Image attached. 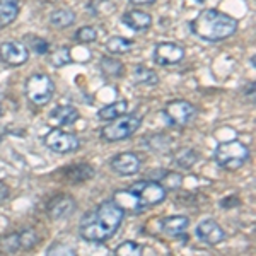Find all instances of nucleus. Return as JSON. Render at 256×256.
I'll return each instance as SVG.
<instances>
[{
    "mask_svg": "<svg viewBox=\"0 0 256 256\" xmlns=\"http://www.w3.org/2000/svg\"><path fill=\"white\" fill-rule=\"evenodd\" d=\"M152 58L160 67H168V65H176L184 58V48L172 41H162L154 46L152 52Z\"/></svg>",
    "mask_w": 256,
    "mask_h": 256,
    "instance_id": "1a4fd4ad",
    "label": "nucleus"
},
{
    "mask_svg": "<svg viewBox=\"0 0 256 256\" xmlns=\"http://www.w3.org/2000/svg\"><path fill=\"white\" fill-rule=\"evenodd\" d=\"M158 174H154L152 172V180L154 181H159L160 184H162L164 188H180L181 183H183V178L181 174H178V172H172V171H164V169H160V171H156Z\"/></svg>",
    "mask_w": 256,
    "mask_h": 256,
    "instance_id": "412c9836",
    "label": "nucleus"
},
{
    "mask_svg": "<svg viewBox=\"0 0 256 256\" xmlns=\"http://www.w3.org/2000/svg\"><path fill=\"white\" fill-rule=\"evenodd\" d=\"M195 106L190 101L184 99H174V101H169L162 110V116L166 120L168 125L171 126H184L195 116Z\"/></svg>",
    "mask_w": 256,
    "mask_h": 256,
    "instance_id": "6e6552de",
    "label": "nucleus"
},
{
    "mask_svg": "<svg viewBox=\"0 0 256 256\" xmlns=\"http://www.w3.org/2000/svg\"><path fill=\"white\" fill-rule=\"evenodd\" d=\"M20 248V236L19 234H9L6 238H0V250L7 253H14Z\"/></svg>",
    "mask_w": 256,
    "mask_h": 256,
    "instance_id": "c85d7f7f",
    "label": "nucleus"
},
{
    "mask_svg": "<svg viewBox=\"0 0 256 256\" xmlns=\"http://www.w3.org/2000/svg\"><path fill=\"white\" fill-rule=\"evenodd\" d=\"M198 2H205V0H198Z\"/></svg>",
    "mask_w": 256,
    "mask_h": 256,
    "instance_id": "f704fd0d",
    "label": "nucleus"
},
{
    "mask_svg": "<svg viewBox=\"0 0 256 256\" xmlns=\"http://www.w3.org/2000/svg\"><path fill=\"white\" fill-rule=\"evenodd\" d=\"M19 236H20V248H26V250H30V248H32L38 242V236H36V232L31 229L20 232Z\"/></svg>",
    "mask_w": 256,
    "mask_h": 256,
    "instance_id": "7c9ffc66",
    "label": "nucleus"
},
{
    "mask_svg": "<svg viewBox=\"0 0 256 256\" xmlns=\"http://www.w3.org/2000/svg\"><path fill=\"white\" fill-rule=\"evenodd\" d=\"M198 158H200V156H198L196 150H193V148H183V150L176 156V164L181 169H190L198 160Z\"/></svg>",
    "mask_w": 256,
    "mask_h": 256,
    "instance_id": "a878e982",
    "label": "nucleus"
},
{
    "mask_svg": "<svg viewBox=\"0 0 256 256\" xmlns=\"http://www.w3.org/2000/svg\"><path fill=\"white\" fill-rule=\"evenodd\" d=\"M144 248L137 244V242L134 241H125L122 242L120 246H116V250H114V254L118 256H125V254H130V256H137V254H142Z\"/></svg>",
    "mask_w": 256,
    "mask_h": 256,
    "instance_id": "cd10ccee",
    "label": "nucleus"
},
{
    "mask_svg": "<svg viewBox=\"0 0 256 256\" xmlns=\"http://www.w3.org/2000/svg\"><path fill=\"white\" fill-rule=\"evenodd\" d=\"M50 62H52L55 67H64V65H68L72 62V56H70V50L67 46H62L56 52L52 53L50 56Z\"/></svg>",
    "mask_w": 256,
    "mask_h": 256,
    "instance_id": "bb28decb",
    "label": "nucleus"
},
{
    "mask_svg": "<svg viewBox=\"0 0 256 256\" xmlns=\"http://www.w3.org/2000/svg\"><path fill=\"white\" fill-rule=\"evenodd\" d=\"M76 18L77 16L72 9H58L50 14V24L55 30H67V28H70L76 22Z\"/></svg>",
    "mask_w": 256,
    "mask_h": 256,
    "instance_id": "6ab92c4d",
    "label": "nucleus"
},
{
    "mask_svg": "<svg viewBox=\"0 0 256 256\" xmlns=\"http://www.w3.org/2000/svg\"><path fill=\"white\" fill-rule=\"evenodd\" d=\"M239 20L217 9H204L190 22V31L207 43L224 41L238 31Z\"/></svg>",
    "mask_w": 256,
    "mask_h": 256,
    "instance_id": "f03ea898",
    "label": "nucleus"
},
{
    "mask_svg": "<svg viewBox=\"0 0 256 256\" xmlns=\"http://www.w3.org/2000/svg\"><path fill=\"white\" fill-rule=\"evenodd\" d=\"M24 90H26V98L32 104L43 106L52 101L53 94H55V84L46 74H32L28 77Z\"/></svg>",
    "mask_w": 256,
    "mask_h": 256,
    "instance_id": "423d86ee",
    "label": "nucleus"
},
{
    "mask_svg": "<svg viewBox=\"0 0 256 256\" xmlns=\"http://www.w3.org/2000/svg\"><path fill=\"white\" fill-rule=\"evenodd\" d=\"M190 226V218L184 216H171L164 217L160 220V230L169 238H180L181 234L186 232Z\"/></svg>",
    "mask_w": 256,
    "mask_h": 256,
    "instance_id": "2eb2a0df",
    "label": "nucleus"
},
{
    "mask_svg": "<svg viewBox=\"0 0 256 256\" xmlns=\"http://www.w3.org/2000/svg\"><path fill=\"white\" fill-rule=\"evenodd\" d=\"M99 68L106 77H118L123 72V64L120 60L113 58V56H102Z\"/></svg>",
    "mask_w": 256,
    "mask_h": 256,
    "instance_id": "b1692460",
    "label": "nucleus"
},
{
    "mask_svg": "<svg viewBox=\"0 0 256 256\" xmlns=\"http://www.w3.org/2000/svg\"><path fill=\"white\" fill-rule=\"evenodd\" d=\"M74 38H76V41H79V43H92V41L98 40V31L92 26H84L76 31Z\"/></svg>",
    "mask_w": 256,
    "mask_h": 256,
    "instance_id": "c756f323",
    "label": "nucleus"
},
{
    "mask_svg": "<svg viewBox=\"0 0 256 256\" xmlns=\"http://www.w3.org/2000/svg\"><path fill=\"white\" fill-rule=\"evenodd\" d=\"M43 142L50 150L56 152V154H72V152H76L80 147V140L76 134L65 132L58 126L52 128L44 135Z\"/></svg>",
    "mask_w": 256,
    "mask_h": 256,
    "instance_id": "0eeeda50",
    "label": "nucleus"
},
{
    "mask_svg": "<svg viewBox=\"0 0 256 256\" xmlns=\"http://www.w3.org/2000/svg\"><path fill=\"white\" fill-rule=\"evenodd\" d=\"M123 218H125L123 208L113 200H106L80 218L79 234L84 241L96 244L106 242L118 232Z\"/></svg>",
    "mask_w": 256,
    "mask_h": 256,
    "instance_id": "f257e3e1",
    "label": "nucleus"
},
{
    "mask_svg": "<svg viewBox=\"0 0 256 256\" xmlns=\"http://www.w3.org/2000/svg\"><path fill=\"white\" fill-rule=\"evenodd\" d=\"M132 77H134L135 84H140V86H156L159 82L158 74H156L154 70L144 67V65H138V67H135L134 74H132Z\"/></svg>",
    "mask_w": 256,
    "mask_h": 256,
    "instance_id": "4be33fe9",
    "label": "nucleus"
},
{
    "mask_svg": "<svg viewBox=\"0 0 256 256\" xmlns=\"http://www.w3.org/2000/svg\"><path fill=\"white\" fill-rule=\"evenodd\" d=\"M195 234L202 242H205V244H208V246H217L226 239V232L214 218H205V220H202L200 224L196 226Z\"/></svg>",
    "mask_w": 256,
    "mask_h": 256,
    "instance_id": "9b49d317",
    "label": "nucleus"
},
{
    "mask_svg": "<svg viewBox=\"0 0 256 256\" xmlns=\"http://www.w3.org/2000/svg\"><path fill=\"white\" fill-rule=\"evenodd\" d=\"M19 16V0H0V28L14 22Z\"/></svg>",
    "mask_w": 256,
    "mask_h": 256,
    "instance_id": "a211bd4d",
    "label": "nucleus"
},
{
    "mask_svg": "<svg viewBox=\"0 0 256 256\" xmlns=\"http://www.w3.org/2000/svg\"><path fill=\"white\" fill-rule=\"evenodd\" d=\"M24 41H26L28 44V50H32V52L36 53V55H46L48 50H50V43L46 40L40 38V36L36 34H26V38H24Z\"/></svg>",
    "mask_w": 256,
    "mask_h": 256,
    "instance_id": "393cba45",
    "label": "nucleus"
},
{
    "mask_svg": "<svg viewBox=\"0 0 256 256\" xmlns=\"http://www.w3.org/2000/svg\"><path fill=\"white\" fill-rule=\"evenodd\" d=\"M10 195V188L4 181H0V202H6Z\"/></svg>",
    "mask_w": 256,
    "mask_h": 256,
    "instance_id": "473e14b6",
    "label": "nucleus"
},
{
    "mask_svg": "<svg viewBox=\"0 0 256 256\" xmlns=\"http://www.w3.org/2000/svg\"><path fill=\"white\" fill-rule=\"evenodd\" d=\"M128 113V102L126 101H114L111 104H106L104 108L98 111V118L102 122H111V120L122 116V114Z\"/></svg>",
    "mask_w": 256,
    "mask_h": 256,
    "instance_id": "aec40b11",
    "label": "nucleus"
},
{
    "mask_svg": "<svg viewBox=\"0 0 256 256\" xmlns=\"http://www.w3.org/2000/svg\"><path fill=\"white\" fill-rule=\"evenodd\" d=\"M76 254V251L72 250L70 246H64V244H53L52 248H48L46 254Z\"/></svg>",
    "mask_w": 256,
    "mask_h": 256,
    "instance_id": "2f4dec72",
    "label": "nucleus"
},
{
    "mask_svg": "<svg viewBox=\"0 0 256 256\" xmlns=\"http://www.w3.org/2000/svg\"><path fill=\"white\" fill-rule=\"evenodd\" d=\"M30 58V50L19 41H6L0 44V62L7 67H20Z\"/></svg>",
    "mask_w": 256,
    "mask_h": 256,
    "instance_id": "9d476101",
    "label": "nucleus"
},
{
    "mask_svg": "<svg viewBox=\"0 0 256 256\" xmlns=\"http://www.w3.org/2000/svg\"><path fill=\"white\" fill-rule=\"evenodd\" d=\"M128 190L135 195V198H137V202H138V205L142 210L162 204V202L166 200V195H168L166 188H164L159 181H154V180L137 181V183H134Z\"/></svg>",
    "mask_w": 256,
    "mask_h": 256,
    "instance_id": "39448f33",
    "label": "nucleus"
},
{
    "mask_svg": "<svg viewBox=\"0 0 256 256\" xmlns=\"http://www.w3.org/2000/svg\"><path fill=\"white\" fill-rule=\"evenodd\" d=\"M132 4H135V6H150V4H154L156 0H130Z\"/></svg>",
    "mask_w": 256,
    "mask_h": 256,
    "instance_id": "72a5a7b5",
    "label": "nucleus"
},
{
    "mask_svg": "<svg viewBox=\"0 0 256 256\" xmlns=\"http://www.w3.org/2000/svg\"><path fill=\"white\" fill-rule=\"evenodd\" d=\"M142 125V116L137 113H125L122 116L111 120L106 126L101 128L99 135L106 142H120V140L130 138Z\"/></svg>",
    "mask_w": 256,
    "mask_h": 256,
    "instance_id": "20e7f679",
    "label": "nucleus"
},
{
    "mask_svg": "<svg viewBox=\"0 0 256 256\" xmlns=\"http://www.w3.org/2000/svg\"><path fill=\"white\" fill-rule=\"evenodd\" d=\"M132 48H134V41L123 38V36H113L106 41V50L113 55H125Z\"/></svg>",
    "mask_w": 256,
    "mask_h": 256,
    "instance_id": "5701e85b",
    "label": "nucleus"
},
{
    "mask_svg": "<svg viewBox=\"0 0 256 256\" xmlns=\"http://www.w3.org/2000/svg\"><path fill=\"white\" fill-rule=\"evenodd\" d=\"M113 202L123 208V212H132V214H140V212H142L137 198H135V195L130 192V190H118V192H114Z\"/></svg>",
    "mask_w": 256,
    "mask_h": 256,
    "instance_id": "f3484780",
    "label": "nucleus"
},
{
    "mask_svg": "<svg viewBox=\"0 0 256 256\" xmlns=\"http://www.w3.org/2000/svg\"><path fill=\"white\" fill-rule=\"evenodd\" d=\"M76 200L72 196H60L50 204L48 212L53 220H62V218H67L76 210Z\"/></svg>",
    "mask_w": 256,
    "mask_h": 256,
    "instance_id": "dca6fc26",
    "label": "nucleus"
},
{
    "mask_svg": "<svg viewBox=\"0 0 256 256\" xmlns=\"http://www.w3.org/2000/svg\"><path fill=\"white\" fill-rule=\"evenodd\" d=\"M122 22L132 31H147L152 26V16L144 10H128L122 16Z\"/></svg>",
    "mask_w": 256,
    "mask_h": 256,
    "instance_id": "ddd939ff",
    "label": "nucleus"
},
{
    "mask_svg": "<svg viewBox=\"0 0 256 256\" xmlns=\"http://www.w3.org/2000/svg\"><path fill=\"white\" fill-rule=\"evenodd\" d=\"M251 152L244 144L239 140H227V142H220L214 152V159L218 164V168L227 169V171H236V169L242 168L250 160Z\"/></svg>",
    "mask_w": 256,
    "mask_h": 256,
    "instance_id": "7ed1b4c3",
    "label": "nucleus"
},
{
    "mask_svg": "<svg viewBox=\"0 0 256 256\" xmlns=\"http://www.w3.org/2000/svg\"><path fill=\"white\" fill-rule=\"evenodd\" d=\"M111 168L120 176H134L140 169V158L135 152H122L111 159Z\"/></svg>",
    "mask_w": 256,
    "mask_h": 256,
    "instance_id": "f8f14e48",
    "label": "nucleus"
},
{
    "mask_svg": "<svg viewBox=\"0 0 256 256\" xmlns=\"http://www.w3.org/2000/svg\"><path fill=\"white\" fill-rule=\"evenodd\" d=\"M79 118H80L79 110L72 104H62V106H56V108H53L50 111V120L55 122L58 126L74 125Z\"/></svg>",
    "mask_w": 256,
    "mask_h": 256,
    "instance_id": "4468645a",
    "label": "nucleus"
}]
</instances>
